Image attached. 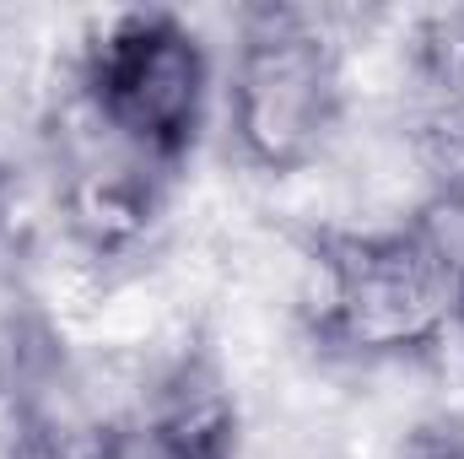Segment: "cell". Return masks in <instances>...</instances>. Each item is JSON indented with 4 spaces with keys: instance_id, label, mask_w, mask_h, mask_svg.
Masks as SVG:
<instances>
[{
    "instance_id": "6da1fadb",
    "label": "cell",
    "mask_w": 464,
    "mask_h": 459,
    "mask_svg": "<svg viewBox=\"0 0 464 459\" xmlns=\"http://www.w3.org/2000/svg\"><path fill=\"white\" fill-rule=\"evenodd\" d=\"M292 325L319 362L389 373L432 362L454 336L464 249L438 211L394 228H292Z\"/></svg>"
},
{
    "instance_id": "7a4b0ae2",
    "label": "cell",
    "mask_w": 464,
    "mask_h": 459,
    "mask_svg": "<svg viewBox=\"0 0 464 459\" xmlns=\"http://www.w3.org/2000/svg\"><path fill=\"white\" fill-rule=\"evenodd\" d=\"M346 114V27L314 5H243L227 65L232 157L248 173L297 179L330 157Z\"/></svg>"
},
{
    "instance_id": "3957f363",
    "label": "cell",
    "mask_w": 464,
    "mask_h": 459,
    "mask_svg": "<svg viewBox=\"0 0 464 459\" xmlns=\"http://www.w3.org/2000/svg\"><path fill=\"white\" fill-rule=\"evenodd\" d=\"M71 87L130 157L173 179L206 130L211 54L179 11H114L76 44Z\"/></svg>"
},
{
    "instance_id": "277c9868",
    "label": "cell",
    "mask_w": 464,
    "mask_h": 459,
    "mask_svg": "<svg viewBox=\"0 0 464 459\" xmlns=\"http://www.w3.org/2000/svg\"><path fill=\"white\" fill-rule=\"evenodd\" d=\"M130 438L140 444V459H243L248 400L222 373L200 330L151 367Z\"/></svg>"
},
{
    "instance_id": "5b68a950",
    "label": "cell",
    "mask_w": 464,
    "mask_h": 459,
    "mask_svg": "<svg viewBox=\"0 0 464 459\" xmlns=\"http://www.w3.org/2000/svg\"><path fill=\"white\" fill-rule=\"evenodd\" d=\"M0 459H82V449H76V438H71L54 416H44L38 405L16 400L11 416H5Z\"/></svg>"
},
{
    "instance_id": "8992f818",
    "label": "cell",
    "mask_w": 464,
    "mask_h": 459,
    "mask_svg": "<svg viewBox=\"0 0 464 459\" xmlns=\"http://www.w3.org/2000/svg\"><path fill=\"white\" fill-rule=\"evenodd\" d=\"M389 459H464V416H454V411L416 416L400 433V444H394Z\"/></svg>"
},
{
    "instance_id": "52a82bcc",
    "label": "cell",
    "mask_w": 464,
    "mask_h": 459,
    "mask_svg": "<svg viewBox=\"0 0 464 459\" xmlns=\"http://www.w3.org/2000/svg\"><path fill=\"white\" fill-rule=\"evenodd\" d=\"M454 336L464 346V265H459V292H454Z\"/></svg>"
}]
</instances>
